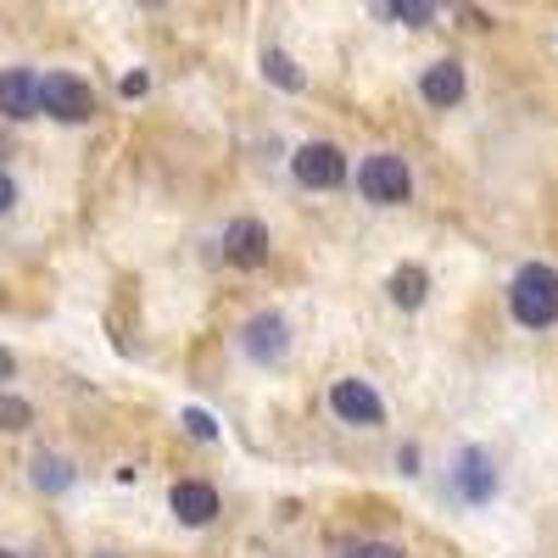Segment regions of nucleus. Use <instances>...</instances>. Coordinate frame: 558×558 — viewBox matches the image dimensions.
Here are the masks:
<instances>
[{
  "instance_id": "obj_15",
  "label": "nucleus",
  "mask_w": 558,
  "mask_h": 558,
  "mask_svg": "<svg viewBox=\"0 0 558 558\" xmlns=\"http://www.w3.org/2000/svg\"><path fill=\"white\" fill-rule=\"evenodd\" d=\"M263 78H268V84H279V89H291V96L307 84V78H302V68H296L286 51H263Z\"/></svg>"
},
{
  "instance_id": "obj_9",
  "label": "nucleus",
  "mask_w": 558,
  "mask_h": 558,
  "mask_svg": "<svg viewBox=\"0 0 558 558\" xmlns=\"http://www.w3.org/2000/svg\"><path fill=\"white\" fill-rule=\"evenodd\" d=\"M0 118L7 123L39 118V73L34 68H7L0 73Z\"/></svg>"
},
{
  "instance_id": "obj_8",
  "label": "nucleus",
  "mask_w": 558,
  "mask_h": 558,
  "mask_svg": "<svg viewBox=\"0 0 558 558\" xmlns=\"http://www.w3.org/2000/svg\"><path fill=\"white\" fill-rule=\"evenodd\" d=\"M168 508H173V520L179 525H213L218 514H223V502H218V492L207 486V481H173V492H168Z\"/></svg>"
},
{
  "instance_id": "obj_22",
  "label": "nucleus",
  "mask_w": 558,
  "mask_h": 558,
  "mask_svg": "<svg viewBox=\"0 0 558 558\" xmlns=\"http://www.w3.org/2000/svg\"><path fill=\"white\" fill-rule=\"evenodd\" d=\"M12 375H17V357H12L7 347H0V380H12Z\"/></svg>"
},
{
  "instance_id": "obj_18",
  "label": "nucleus",
  "mask_w": 558,
  "mask_h": 558,
  "mask_svg": "<svg viewBox=\"0 0 558 558\" xmlns=\"http://www.w3.org/2000/svg\"><path fill=\"white\" fill-rule=\"evenodd\" d=\"M184 430H191L196 441H213V436H218V425H213V413H202V408H184Z\"/></svg>"
},
{
  "instance_id": "obj_13",
  "label": "nucleus",
  "mask_w": 558,
  "mask_h": 558,
  "mask_svg": "<svg viewBox=\"0 0 558 558\" xmlns=\"http://www.w3.org/2000/svg\"><path fill=\"white\" fill-rule=\"evenodd\" d=\"M386 23H402V28H430L436 23V0H368Z\"/></svg>"
},
{
  "instance_id": "obj_3",
  "label": "nucleus",
  "mask_w": 558,
  "mask_h": 558,
  "mask_svg": "<svg viewBox=\"0 0 558 558\" xmlns=\"http://www.w3.org/2000/svg\"><path fill=\"white\" fill-rule=\"evenodd\" d=\"M357 196L368 207H402L413 196V168L397 151H375L357 162Z\"/></svg>"
},
{
  "instance_id": "obj_4",
  "label": "nucleus",
  "mask_w": 558,
  "mask_h": 558,
  "mask_svg": "<svg viewBox=\"0 0 558 558\" xmlns=\"http://www.w3.org/2000/svg\"><path fill=\"white\" fill-rule=\"evenodd\" d=\"M241 352L257 363V368H279L291 357V318L279 313V307H263V313H252L246 324H241Z\"/></svg>"
},
{
  "instance_id": "obj_20",
  "label": "nucleus",
  "mask_w": 558,
  "mask_h": 558,
  "mask_svg": "<svg viewBox=\"0 0 558 558\" xmlns=\"http://www.w3.org/2000/svg\"><path fill=\"white\" fill-rule=\"evenodd\" d=\"M418 463H425V458H418V447H397V470L402 475H418Z\"/></svg>"
},
{
  "instance_id": "obj_23",
  "label": "nucleus",
  "mask_w": 558,
  "mask_h": 558,
  "mask_svg": "<svg viewBox=\"0 0 558 558\" xmlns=\"http://www.w3.org/2000/svg\"><path fill=\"white\" fill-rule=\"evenodd\" d=\"M0 558H17V553H12V547H0Z\"/></svg>"
},
{
  "instance_id": "obj_17",
  "label": "nucleus",
  "mask_w": 558,
  "mask_h": 558,
  "mask_svg": "<svg viewBox=\"0 0 558 558\" xmlns=\"http://www.w3.org/2000/svg\"><path fill=\"white\" fill-rule=\"evenodd\" d=\"M341 558H408L397 542H380V536H368V542H352Z\"/></svg>"
},
{
  "instance_id": "obj_19",
  "label": "nucleus",
  "mask_w": 558,
  "mask_h": 558,
  "mask_svg": "<svg viewBox=\"0 0 558 558\" xmlns=\"http://www.w3.org/2000/svg\"><path fill=\"white\" fill-rule=\"evenodd\" d=\"M12 207H17V179H12L7 168H0V218H7Z\"/></svg>"
},
{
  "instance_id": "obj_10",
  "label": "nucleus",
  "mask_w": 558,
  "mask_h": 558,
  "mask_svg": "<svg viewBox=\"0 0 558 558\" xmlns=\"http://www.w3.org/2000/svg\"><path fill=\"white\" fill-rule=\"evenodd\" d=\"M223 257L235 268H263L268 263V223L263 218H235L223 229Z\"/></svg>"
},
{
  "instance_id": "obj_11",
  "label": "nucleus",
  "mask_w": 558,
  "mask_h": 558,
  "mask_svg": "<svg viewBox=\"0 0 558 558\" xmlns=\"http://www.w3.org/2000/svg\"><path fill=\"white\" fill-rule=\"evenodd\" d=\"M463 89H470V73H463V62H452V57H441V62H430L425 73H418V96H425L430 107H458L463 101Z\"/></svg>"
},
{
  "instance_id": "obj_12",
  "label": "nucleus",
  "mask_w": 558,
  "mask_h": 558,
  "mask_svg": "<svg viewBox=\"0 0 558 558\" xmlns=\"http://www.w3.org/2000/svg\"><path fill=\"white\" fill-rule=\"evenodd\" d=\"M28 481H34L45 497H57V492H68V486L78 481V470H73V458H62V452H34V458H28Z\"/></svg>"
},
{
  "instance_id": "obj_2",
  "label": "nucleus",
  "mask_w": 558,
  "mask_h": 558,
  "mask_svg": "<svg viewBox=\"0 0 558 558\" xmlns=\"http://www.w3.org/2000/svg\"><path fill=\"white\" fill-rule=\"evenodd\" d=\"M452 497L463 502V508H486V502H497V492H502V463H497V452L492 447H481V441H470V447H458V458H452Z\"/></svg>"
},
{
  "instance_id": "obj_21",
  "label": "nucleus",
  "mask_w": 558,
  "mask_h": 558,
  "mask_svg": "<svg viewBox=\"0 0 558 558\" xmlns=\"http://www.w3.org/2000/svg\"><path fill=\"white\" fill-rule=\"evenodd\" d=\"M118 89H123V96H146L151 78H146V73H123V84H118Z\"/></svg>"
},
{
  "instance_id": "obj_5",
  "label": "nucleus",
  "mask_w": 558,
  "mask_h": 558,
  "mask_svg": "<svg viewBox=\"0 0 558 558\" xmlns=\"http://www.w3.org/2000/svg\"><path fill=\"white\" fill-rule=\"evenodd\" d=\"M39 112L57 123H89L96 118V89L78 73H45L39 78Z\"/></svg>"
},
{
  "instance_id": "obj_6",
  "label": "nucleus",
  "mask_w": 558,
  "mask_h": 558,
  "mask_svg": "<svg viewBox=\"0 0 558 558\" xmlns=\"http://www.w3.org/2000/svg\"><path fill=\"white\" fill-rule=\"evenodd\" d=\"M330 413L341 425H357V430H380L386 425V397L368 386L363 375H341L330 386Z\"/></svg>"
},
{
  "instance_id": "obj_16",
  "label": "nucleus",
  "mask_w": 558,
  "mask_h": 558,
  "mask_svg": "<svg viewBox=\"0 0 558 558\" xmlns=\"http://www.w3.org/2000/svg\"><path fill=\"white\" fill-rule=\"evenodd\" d=\"M28 425H34V402H23V397L7 391V397H0V430L17 436V430H28Z\"/></svg>"
},
{
  "instance_id": "obj_24",
  "label": "nucleus",
  "mask_w": 558,
  "mask_h": 558,
  "mask_svg": "<svg viewBox=\"0 0 558 558\" xmlns=\"http://www.w3.org/2000/svg\"><path fill=\"white\" fill-rule=\"evenodd\" d=\"M96 558H123V553H96Z\"/></svg>"
},
{
  "instance_id": "obj_1",
  "label": "nucleus",
  "mask_w": 558,
  "mask_h": 558,
  "mask_svg": "<svg viewBox=\"0 0 558 558\" xmlns=\"http://www.w3.org/2000/svg\"><path fill=\"white\" fill-rule=\"evenodd\" d=\"M508 313L525 330H547L558 324V268L553 263H525L514 279H508Z\"/></svg>"
},
{
  "instance_id": "obj_14",
  "label": "nucleus",
  "mask_w": 558,
  "mask_h": 558,
  "mask_svg": "<svg viewBox=\"0 0 558 558\" xmlns=\"http://www.w3.org/2000/svg\"><path fill=\"white\" fill-rule=\"evenodd\" d=\"M425 296H430V274L418 268V263H402L391 274V302L397 307H425Z\"/></svg>"
},
{
  "instance_id": "obj_7",
  "label": "nucleus",
  "mask_w": 558,
  "mask_h": 558,
  "mask_svg": "<svg viewBox=\"0 0 558 558\" xmlns=\"http://www.w3.org/2000/svg\"><path fill=\"white\" fill-rule=\"evenodd\" d=\"M291 173L302 191H341L347 184V151L336 140H307V146L291 157Z\"/></svg>"
}]
</instances>
